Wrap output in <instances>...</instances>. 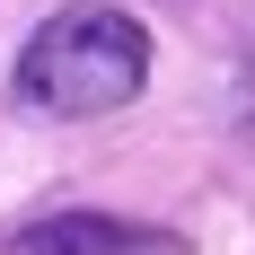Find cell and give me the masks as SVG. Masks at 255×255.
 I'll return each instance as SVG.
<instances>
[{
  "label": "cell",
  "mask_w": 255,
  "mask_h": 255,
  "mask_svg": "<svg viewBox=\"0 0 255 255\" xmlns=\"http://www.w3.org/2000/svg\"><path fill=\"white\" fill-rule=\"evenodd\" d=\"M141 79H150V35L106 0L53 9L18 53V97L44 115H115L124 97H141Z\"/></svg>",
  "instance_id": "6da1fadb"
},
{
  "label": "cell",
  "mask_w": 255,
  "mask_h": 255,
  "mask_svg": "<svg viewBox=\"0 0 255 255\" xmlns=\"http://www.w3.org/2000/svg\"><path fill=\"white\" fill-rule=\"evenodd\" d=\"M26 255H176L158 229L141 220H106V211H62V220H35Z\"/></svg>",
  "instance_id": "7a4b0ae2"
}]
</instances>
